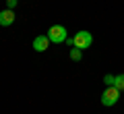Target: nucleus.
Returning <instances> with one entry per match:
<instances>
[{
  "mask_svg": "<svg viewBox=\"0 0 124 114\" xmlns=\"http://www.w3.org/2000/svg\"><path fill=\"white\" fill-rule=\"evenodd\" d=\"M114 79H116L114 75H106V77H103V83L106 85H114Z\"/></svg>",
  "mask_w": 124,
  "mask_h": 114,
  "instance_id": "8",
  "label": "nucleus"
},
{
  "mask_svg": "<svg viewBox=\"0 0 124 114\" xmlns=\"http://www.w3.org/2000/svg\"><path fill=\"white\" fill-rule=\"evenodd\" d=\"M48 37L50 42H54V44H62V42L68 40V31L64 25H52L48 29Z\"/></svg>",
  "mask_w": 124,
  "mask_h": 114,
  "instance_id": "2",
  "label": "nucleus"
},
{
  "mask_svg": "<svg viewBox=\"0 0 124 114\" xmlns=\"http://www.w3.org/2000/svg\"><path fill=\"white\" fill-rule=\"evenodd\" d=\"M114 87L120 89V91H124V75H116L114 79Z\"/></svg>",
  "mask_w": 124,
  "mask_h": 114,
  "instance_id": "7",
  "label": "nucleus"
},
{
  "mask_svg": "<svg viewBox=\"0 0 124 114\" xmlns=\"http://www.w3.org/2000/svg\"><path fill=\"white\" fill-rule=\"evenodd\" d=\"M120 100V89H116L114 85H108L101 93V104L103 106H114Z\"/></svg>",
  "mask_w": 124,
  "mask_h": 114,
  "instance_id": "3",
  "label": "nucleus"
},
{
  "mask_svg": "<svg viewBox=\"0 0 124 114\" xmlns=\"http://www.w3.org/2000/svg\"><path fill=\"white\" fill-rule=\"evenodd\" d=\"M6 6H8V9H15V6H17V0H6Z\"/></svg>",
  "mask_w": 124,
  "mask_h": 114,
  "instance_id": "9",
  "label": "nucleus"
},
{
  "mask_svg": "<svg viewBox=\"0 0 124 114\" xmlns=\"http://www.w3.org/2000/svg\"><path fill=\"white\" fill-rule=\"evenodd\" d=\"M15 13H13V9H6V10H2L0 13V25L2 27H8V25H13L15 23Z\"/></svg>",
  "mask_w": 124,
  "mask_h": 114,
  "instance_id": "5",
  "label": "nucleus"
},
{
  "mask_svg": "<svg viewBox=\"0 0 124 114\" xmlns=\"http://www.w3.org/2000/svg\"><path fill=\"white\" fill-rule=\"evenodd\" d=\"M81 58H83V50H81V48H75V46H72V50H70V60L79 62Z\"/></svg>",
  "mask_w": 124,
  "mask_h": 114,
  "instance_id": "6",
  "label": "nucleus"
},
{
  "mask_svg": "<svg viewBox=\"0 0 124 114\" xmlns=\"http://www.w3.org/2000/svg\"><path fill=\"white\" fill-rule=\"evenodd\" d=\"M50 46V37L48 35H37L35 40H33V50L35 52H46Z\"/></svg>",
  "mask_w": 124,
  "mask_h": 114,
  "instance_id": "4",
  "label": "nucleus"
},
{
  "mask_svg": "<svg viewBox=\"0 0 124 114\" xmlns=\"http://www.w3.org/2000/svg\"><path fill=\"white\" fill-rule=\"evenodd\" d=\"M66 44H68V46H75V48H81V50H87L89 46L93 44V35L89 33V31L81 29V31H77L72 37H68Z\"/></svg>",
  "mask_w": 124,
  "mask_h": 114,
  "instance_id": "1",
  "label": "nucleus"
}]
</instances>
